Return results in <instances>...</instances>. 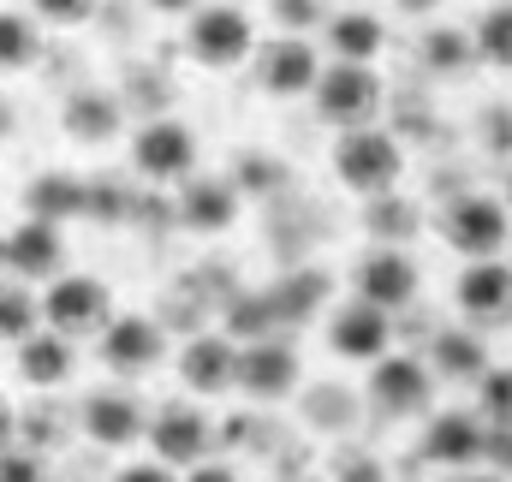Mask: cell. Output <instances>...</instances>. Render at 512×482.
I'll return each instance as SVG.
<instances>
[{"instance_id":"6da1fadb","label":"cell","mask_w":512,"mask_h":482,"mask_svg":"<svg viewBox=\"0 0 512 482\" xmlns=\"http://www.w3.org/2000/svg\"><path fill=\"white\" fill-rule=\"evenodd\" d=\"M334 173H340V185H352V191H364V197H382V191L399 185V173H405V149H399L393 131L352 125V131H340V143H334Z\"/></svg>"},{"instance_id":"7a4b0ae2","label":"cell","mask_w":512,"mask_h":482,"mask_svg":"<svg viewBox=\"0 0 512 482\" xmlns=\"http://www.w3.org/2000/svg\"><path fill=\"white\" fill-rule=\"evenodd\" d=\"M256 48V24L245 6H197L191 24H185V54L203 66V72H233L245 66Z\"/></svg>"},{"instance_id":"3957f363","label":"cell","mask_w":512,"mask_h":482,"mask_svg":"<svg viewBox=\"0 0 512 482\" xmlns=\"http://www.w3.org/2000/svg\"><path fill=\"white\" fill-rule=\"evenodd\" d=\"M310 96H316V114H322V120L340 125V131H352V125H370L382 114L387 84L376 78V66H346V60H334V66L316 72Z\"/></svg>"},{"instance_id":"277c9868","label":"cell","mask_w":512,"mask_h":482,"mask_svg":"<svg viewBox=\"0 0 512 482\" xmlns=\"http://www.w3.org/2000/svg\"><path fill=\"white\" fill-rule=\"evenodd\" d=\"M36 310H42V322L54 328V334H96L108 316H114V292H108V280H96V274H54L48 280V292L36 298Z\"/></svg>"},{"instance_id":"5b68a950","label":"cell","mask_w":512,"mask_h":482,"mask_svg":"<svg viewBox=\"0 0 512 482\" xmlns=\"http://www.w3.org/2000/svg\"><path fill=\"white\" fill-rule=\"evenodd\" d=\"M143 441L155 447V465L167 471H191L197 459H209L215 447V417L203 405H161L155 417H143Z\"/></svg>"},{"instance_id":"8992f818","label":"cell","mask_w":512,"mask_h":482,"mask_svg":"<svg viewBox=\"0 0 512 482\" xmlns=\"http://www.w3.org/2000/svg\"><path fill=\"white\" fill-rule=\"evenodd\" d=\"M197 131L185 120H149L137 125V137H131V167L143 173V179H155V185H179V179H191L197 173Z\"/></svg>"},{"instance_id":"52a82bcc","label":"cell","mask_w":512,"mask_h":482,"mask_svg":"<svg viewBox=\"0 0 512 482\" xmlns=\"http://www.w3.org/2000/svg\"><path fill=\"white\" fill-rule=\"evenodd\" d=\"M298 375H304V363L298 352L286 346V340H251L239 358H233V387L251 399V405H280V399H292L298 393Z\"/></svg>"},{"instance_id":"ba28073f","label":"cell","mask_w":512,"mask_h":482,"mask_svg":"<svg viewBox=\"0 0 512 482\" xmlns=\"http://www.w3.org/2000/svg\"><path fill=\"white\" fill-rule=\"evenodd\" d=\"M239 215H245V197L233 191V179H179V197H173V221L185 227V233H203V239H221V233H233L239 227Z\"/></svg>"},{"instance_id":"9c48e42d","label":"cell","mask_w":512,"mask_h":482,"mask_svg":"<svg viewBox=\"0 0 512 482\" xmlns=\"http://www.w3.org/2000/svg\"><path fill=\"white\" fill-rule=\"evenodd\" d=\"M435 399V375L423 358H405V352H382L370 363V405L387 411V417H417L429 411Z\"/></svg>"},{"instance_id":"30bf717a","label":"cell","mask_w":512,"mask_h":482,"mask_svg":"<svg viewBox=\"0 0 512 482\" xmlns=\"http://www.w3.org/2000/svg\"><path fill=\"white\" fill-rule=\"evenodd\" d=\"M352 286H358V298H364V304H376V310H387V316H399V310H411V304H417L423 274H417V262H411L399 244H382V250H370V256L358 262Z\"/></svg>"},{"instance_id":"8fae6325","label":"cell","mask_w":512,"mask_h":482,"mask_svg":"<svg viewBox=\"0 0 512 482\" xmlns=\"http://www.w3.org/2000/svg\"><path fill=\"white\" fill-rule=\"evenodd\" d=\"M507 233H512V221H507V203H501V197L471 191V197H459V203L447 209V244H453L459 256H471V262L501 256Z\"/></svg>"},{"instance_id":"7c38bea8","label":"cell","mask_w":512,"mask_h":482,"mask_svg":"<svg viewBox=\"0 0 512 482\" xmlns=\"http://www.w3.org/2000/svg\"><path fill=\"white\" fill-rule=\"evenodd\" d=\"M328 352L346 363H376L382 352H393V316L376 310V304H364V298L340 304L328 316Z\"/></svg>"},{"instance_id":"4fadbf2b","label":"cell","mask_w":512,"mask_h":482,"mask_svg":"<svg viewBox=\"0 0 512 482\" xmlns=\"http://www.w3.org/2000/svg\"><path fill=\"white\" fill-rule=\"evenodd\" d=\"M161 352H167V334H161L155 316H108V322H102L96 358L108 363V369H120V375H143V369L161 363Z\"/></svg>"},{"instance_id":"5bb4252c","label":"cell","mask_w":512,"mask_h":482,"mask_svg":"<svg viewBox=\"0 0 512 482\" xmlns=\"http://www.w3.org/2000/svg\"><path fill=\"white\" fill-rule=\"evenodd\" d=\"M251 60H256V84L268 96H310V84L322 72V54L304 36H274V42L251 48Z\"/></svg>"},{"instance_id":"9a60e30c","label":"cell","mask_w":512,"mask_h":482,"mask_svg":"<svg viewBox=\"0 0 512 482\" xmlns=\"http://www.w3.org/2000/svg\"><path fill=\"white\" fill-rule=\"evenodd\" d=\"M483 435H489V423L477 411H441L423 429V459L441 465V471H465V465L483 459Z\"/></svg>"},{"instance_id":"2e32d148","label":"cell","mask_w":512,"mask_h":482,"mask_svg":"<svg viewBox=\"0 0 512 482\" xmlns=\"http://www.w3.org/2000/svg\"><path fill=\"white\" fill-rule=\"evenodd\" d=\"M0 250H6V268L18 280H54L66 268V233L48 221H24V227L0 233Z\"/></svg>"},{"instance_id":"e0dca14e","label":"cell","mask_w":512,"mask_h":482,"mask_svg":"<svg viewBox=\"0 0 512 482\" xmlns=\"http://www.w3.org/2000/svg\"><path fill=\"white\" fill-rule=\"evenodd\" d=\"M328 292H334V274L328 268H292L274 286H262V298H268V310H274L280 328H304L328 304Z\"/></svg>"},{"instance_id":"ac0fdd59","label":"cell","mask_w":512,"mask_h":482,"mask_svg":"<svg viewBox=\"0 0 512 482\" xmlns=\"http://www.w3.org/2000/svg\"><path fill=\"white\" fill-rule=\"evenodd\" d=\"M233 358H239V346H233L227 334H197V340H185V352H179V381H185L191 393H203V399L233 393Z\"/></svg>"},{"instance_id":"d6986e66","label":"cell","mask_w":512,"mask_h":482,"mask_svg":"<svg viewBox=\"0 0 512 482\" xmlns=\"http://www.w3.org/2000/svg\"><path fill=\"white\" fill-rule=\"evenodd\" d=\"M453 298H459V310H465L471 322H501V316H507V298H512L507 256H483V262H471V268L459 274Z\"/></svg>"},{"instance_id":"ffe728a7","label":"cell","mask_w":512,"mask_h":482,"mask_svg":"<svg viewBox=\"0 0 512 482\" xmlns=\"http://www.w3.org/2000/svg\"><path fill=\"white\" fill-rule=\"evenodd\" d=\"M72 369H78V352H72V340H66V334L36 328V334H24V340H18V375H24L36 393L66 387V381H72Z\"/></svg>"},{"instance_id":"44dd1931","label":"cell","mask_w":512,"mask_h":482,"mask_svg":"<svg viewBox=\"0 0 512 482\" xmlns=\"http://www.w3.org/2000/svg\"><path fill=\"white\" fill-rule=\"evenodd\" d=\"M84 435L96 441V447H131V441H143V405L131 399V393H90L84 399Z\"/></svg>"},{"instance_id":"7402d4cb","label":"cell","mask_w":512,"mask_h":482,"mask_svg":"<svg viewBox=\"0 0 512 482\" xmlns=\"http://www.w3.org/2000/svg\"><path fill=\"white\" fill-rule=\"evenodd\" d=\"M24 209L30 221H48V227H66L84 215V173H66V167H48L24 185Z\"/></svg>"},{"instance_id":"603a6c76","label":"cell","mask_w":512,"mask_h":482,"mask_svg":"<svg viewBox=\"0 0 512 482\" xmlns=\"http://www.w3.org/2000/svg\"><path fill=\"white\" fill-rule=\"evenodd\" d=\"M60 131L72 143H114L120 137V96L108 90H72L60 108Z\"/></svg>"},{"instance_id":"cb8c5ba5","label":"cell","mask_w":512,"mask_h":482,"mask_svg":"<svg viewBox=\"0 0 512 482\" xmlns=\"http://www.w3.org/2000/svg\"><path fill=\"white\" fill-rule=\"evenodd\" d=\"M387 30L376 12H334L328 18V48L346 60V66H376V54H382Z\"/></svg>"},{"instance_id":"d4e9b609","label":"cell","mask_w":512,"mask_h":482,"mask_svg":"<svg viewBox=\"0 0 512 482\" xmlns=\"http://www.w3.org/2000/svg\"><path fill=\"white\" fill-rule=\"evenodd\" d=\"M483 369H489V352H483L477 334H465V328L435 334V346H429V375H441V381H477Z\"/></svg>"},{"instance_id":"484cf974","label":"cell","mask_w":512,"mask_h":482,"mask_svg":"<svg viewBox=\"0 0 512 482\" xmlns=\"http://www.w3.org/2000/svg\"><path fill=\"white\" fill-rule=\"evenodd\" d=\"M131 209H137V191H131L126 179H114V173H96V179H84V215H90V221L126 227Z\"/></svg>"},{"instance_id":"4316f807","label":"cell","mask_w":512,"mask_h":482,"mask_svg":"<svg viewBox=\"0 0 512 482\" xmlns=\"http://www.w3.org/2000/svg\"><path fill=\"white\" fill-rule=\"evenodd\" d=\"M42 54V30L30 12H0V72H30Z\"/></svg>"},{"instance_id":"83f0119b","label":"cell","mask_w":512,"mask_h":482,"mask_svg":"<svg viewBox=\"0 0 512 482\" xmlns=\"http://www.w3.org/2000/svg\"><path fill=\"white\" fill-rule=\"evenodd\" d=\"M221 334L227 340H268V334H280V322H274V310H268L262 292H233L227 316H221Z\"/></svg>"},{"instance_id":"f1b7e54d","label":"cell","mask_w":512,"mask_h":482,"mask_svg":"<svg viewBox=\"0 0 512 482\" xmlns=\"http://www.w3.org/2000/svg\"><path fill=\"white\" fill-rule=\"evenodd\" d=\"M471 60H477V54H471V42H465L459 30H429V36H423V66H429V72L459 78Z\"/></svg>"},{"instance_id":"f546056e","label":"cell","mask_w":512,"mask_h":482,"mask_svg":"<svg viewBox=\"0 0 512 482\" xmlns=\"http://www.w3.org/2000/svg\"><path fill=\"white\" fill-rule=\"evenodd\" d=\"M471 54H477V60H489V66H507V60H512V18H507V6H489V12L477 18Z\"/></svg>"},{"instance_id":"4dcf8cb0","label":"cell","mask_w":512,"mask_h":482,"mask_svg":"<svg viewBox=\"0 0 512 482\" xmlns=\"http://www.w3.org/2000/svg\"><path fill=\"white\" fill-rule=\"evenodd\" d=\"M370 233L382 244H405L417 233V209L405 197H370Z\"/></svg>"},{"instance_id":"1f68e13d","label":"cell","mask_w":512,"mask_h":482,"mask_svg":"<svg viewBox=\"0 0 512 482\" xmlns=\"http://www.w3.org/2000/svg\"><path fill=\"white\" fill-rule=\"evenodd\" d=\"M42 328V310H36V292L24 286H0V340H24Z\"/></svg>"},{"instance_id":"d6a6232c","label":"cell","mask_w":512,"mask_h":482,"mask_svg":"<svg viewBox=\"0 0 512 482\" xmlns=\"http://www.w3.org/2000/svg\"><path fill=\"white\" fill-rule=\"evenodd\" d=\"M280 179H286V167L274 155H262V149L239 155V167H233V191L239 197H268V191H280Z\"/></svg>"},{"instance_id":"836d02e7","label":"cell","mask_w":512,"mask_h":482,"mask_svg":"<svg viewBox=\"0 0 512 482\" xmlns=\"http://www.w3.org/2000/svg\"><path fill=\"white\" fill-rule=\"evenodd\" d=\"M507 405H512V375L495 363L477 375V417L483 423H507Z\"/></svg>"},{"instance_id":"e575fe53","label":"cell","mask_w":512,"mask_h":482,"mask_svg":"<svg viewBox=\"0 0 512 482\" xmlns=\"http://www.w3.org/2000/svg\"><path fill=\"white\" fill-rule=\"evenodd\" d=\"M0 482H48V465H42V453L12 441V447L0 453Z\"/></svg>"},{"instance_id":"d590c367","label":"cell","mask_w":512,"mask_h":482,"mask_svg":"<svg viewBox=\"0 0 512 482\" xmlns=\"http://www.w3.org/2000/svg\"><path fill=\"white\" fill-rule=\"evenodd\" d=\"M36 6V18L42 24H60V30H72V24H90L96 18V0H30Z\"/></svg>"},{"instance_id":"8d00e7d4","label":"cell","mask_w":512,"mask_h":482,"mask_svg":"<svg viewBox=\"0 0 512 482\" xmlns=\"http://www.w3.org/2000/svg\"><path fill=\"white\" fill-rule=\"evenodd\" d=\"M274 18L286 36H304L310 24H322V0H274Z\"/></svg>"},{"instance_id":"74e56055","label":"cell","mask_w":512,"mask_h":482,"mask_svg":"<svg viewBox=\"0 0 512 482\" xmlns=\"http://www.w3.org/2000/svg\"><path fill=\"white\" fill-rule=\"evenodd\" d=\"M304 405H310V423H340V429L352 423V399H340V393H328V387H310Z\"/></svg>"},{"instance_id":"f35d334b","label":"cell","mask_w":512,"mask_h":482,"mask_svg":"<svg viewBox=\"0 0 512 482\" xmlns=\"http://www.w3.org/2000/svg\"><path fill=\"white\" fill-rule=\"evenodd\" d=\"M334 477L340 482H387V471L370 459V453H346V459L334 465Z\"/></svg>"},{"instance_id":"ab89813d","label":"cell","mask_w":512,"mask_h":482,"mask_svg":"<svg viewBox=\"0 0 512 482\" xmlns=\"http://www.w3.org/2000/svg\"><path fill=\"white\" fill-rule=\"evenodd\" d=\"M114 482H179V471H167V465H155V459H137V465H120Z\"/></svg>"},{"instance_id":"60d3db41","label":"cell","mask_w":512,"mask_h":482,"mask_svg":"<svg viewBox=\"0 0 512 482\" xmlns=\"http://www.w3.org/2000/svg\"><path fill=\"white\" fill-rule=\"evenodd\" d=\"M179 482H245V477H239L233 465H221V459H197V465H191Z\"/></svg>"},{"instance_id":"b9f144b4","label":"cell","mask_w":512,"mask_h":482,"mask_svg":"<svg viewBox=\"0 0 512 482\" xmlns=\"http://www.w3.org/2000/svg\"><path fill=\"white\" fill-rule=\"evenodd\" d=\"M12 441H18V411H12V405L0 399V453H6Z\"/></svg>"},{"instance_id":"7bdbcfd3","label":"cell","mask_w":512,"mask_h":482,"mask_svg":"<svg viewBox=\"0 0 512 482\" xmlns=\"http://www.w3.org/2000/svg\"><path fill=\"white\" fill-rule=\"evenodd\" d=\"M149 6H155V12H173V18H179V12H197L203 0H149Z\"/></svg>"},{"instance_id":"ee69618b","label":"cell","mask_w":512,"mask_h":482,"mask_svg":"<svg viewBox=\"0 0 512 482\" xmlns=\"http://www.w3.org/2000/svg\"><path fill=\"white\" fill-rule=\"evenodd\" d=\"M405 12H429V6H441V0H399Z\"/></svg>"},{"instance_id":"f6af8a7d","label":"cell","mask_w":512,"mask_h":482,"mask_svg":"<svg viewBox=\"0 0 512 482\" xmlns=\"http://www.w3.org/2000/svg\"><path fill=\"white\" fill-rule=\"evenodd\" d=\"M6 131H12V108H6V102H0V137H6Z\"/></svg>"},{"instance_id":"bcb514c9","label":"cell","mask_w":512,"mask_h":482,"mask_svg":"<svg viewBox=\"0 0 512 482\" xmlns=\"http://www.w3.org/2000/svg\"><path fill=\"white\" fill-rule=\"evenodd\" d=\"M465 482H507V477H501V471H489V477H465Z\"/></svg>"},{"instance_id":"7dc6e473","label":"cell","mask_w":512,"mask_h":482,"mask_svg":"<svg viewBox=\"0 0 512 482\" xmlns=\"http://www.w3.org/2000/svg\"><path fill=\"white\" fill-rule=\"evenodd\" d=\"M286 482H310V477H286Z\"/></svg>"},{"instance_id":"c3c4849f","label":"cell","mask_w":512,"mask_h":482,"mask_svg":"<svg viewBox=\"0 0 512 482\" xmlns=\"http://www.w3.org/2000/svg\"><path fill=\"white\" fill-rule=\"evenodd\" d=\"M0 268H6V250H0Z\"/></svg>"}]
</instances>
